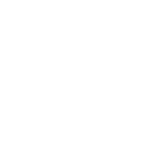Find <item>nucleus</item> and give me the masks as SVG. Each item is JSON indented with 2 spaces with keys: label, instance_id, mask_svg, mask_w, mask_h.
Wrapping results in <instances>:
<instances>
[]
</instances>
